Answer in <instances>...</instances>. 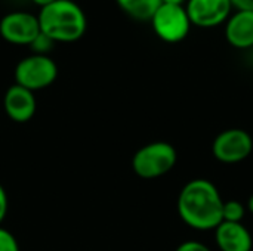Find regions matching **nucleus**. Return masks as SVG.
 I'll return each mask as SVG.
<instances>
[{
    "instance_id": "a211bd4d",
    "label": "nucleus",
    "mask_w": 253,
    "mask_h": 251,
    "mask_svg": "<svg viewBox=\"0 0 253 251\" xmlns=\"http://www.w3.org/2000/svg\"><path fill=\"white\" fill-rule=\"evenodd\" d=\"M233 4V9L236 10H252L253 12V0H230Z\"/></svg>"
},
{
    "instance_id": "20e7f679",
    "label": "nucleus",
    "mask_w": 253,
    "mask_h": 251,
    "mask_svg": "<svg viewBox=\"0 0 253 251\" xmlns=\"http://www.w3.org/2000/svg\"><path fill=\"white\" fill-rule=\"evenodd\" d=\"M58 75V67L47 55H30L21 59L15 68V84L31 92L50 86Z\"/></svg>"
},
{
    "instance_id": "ddd939ff",
    "label": "nucleus",
    "mask_w": 253,
    "mask_h": 251,
    "mask_svg": "<svg viewBox=\"0 0 253 251\" xmlns=\"http://www.w3.org/2000/svg\"><path fill=\"white\" fill-rule=\"evenodd\" d=\"M245 215H246V209H245V206L240 201H237V200L224 201V206H222V222L242 223Z\"/></svg>"
},
{
    "instance_id": "9b49d317",
    "label": "nucleus",
    "mask_w": 253,
    "mask_h": 251,
    "mask_svg": "<svg viewBox=\"0 0 253 251\" xmlns=\"http://www.w3.org/2000/svg\"><path fill=\"white\" fill-rule=\"evenodd\" d=\"M216 246L221 251H251L253 240L243 223L221 222L215 229Z\"/></svg>"
},
{
    "instance_id": "0eeeda50",
    "label": "nucleus",
    "mask_w": 253,
    "mask_h": 251,
    "mask_svg": "<svg viewBox=\"0 0 253 251\" xmlns=\"http://www.w3.org/2000/svg\"><path fill=\"white\" fill-rule=\"evenodd\" d=\"M40 33L39 19L30 12L15 10L0 19V36L10 44L31 46Z\"/></svg>"
},
{
    "instance_id": "6e6552de",
    "label": "nucleus",
    "mask_w": 253,
    "mask_h": 251,
    "mask_svg": "<svg viewBox=\"0 0 253 251\" xmlns=\"http://www.w3.org/2000/svg\"><path fill=\"white\" fill-rule=\"evenodd\" d=\"M185 10L191 25L213 28L227 22L233 4L230 0H187Z\"/></svg>"
},
{
    "instance_id": "f3484780",
    "label": "nucleus",
    "mask_w": 253,
    "mask_h": 251,
    "mask_svg": "<svg viewBox=\"0 0 253 251\" xmlns=\"http://www.w3.org/2000/svg\"><path fill=\"white\" fill-rule=\"evenodd\" d=\"M6 213H7V195L4 188L0 185V225L6 217Z\"/></svg>"
},
{
    "instance_id": "39448f33",
    "label": "nucleus",
    "mask_w": 253,
    "mask_h": 251,
    "mask_svg": "<svg viewBox=\"0 0 253 251\" xmlns=\"http://www.w3.org/2000/svg\"><path fill=\"white\" fill-rule=\"evenodd\" d=\"M151 27L156 36L166 43L182 41L191 28L185 6L162 3L151 18Z\"/></svg>"
},
{
    "instance_id": "423d86ee",
    "label": "nucleus",
    "mask_w": 253,
    "mask_h": 251,
    "mask_svg": "<svg viewBox=\"0 0 253 251\" xmlns=\"http://www.w3.org/2000/svg\"><path fill=\"white\" fill-rule=\"evenodd\" d=\"M253 149L252 136L243 129H228L221 132L213 143V157L224 164H236L246 160Z\"/></svg>"
},
{
    "instance_id": "4468645a",
    "label": "nucleus",
    "mask_w": 253,
    "mask_h": 251,
    "mask_svg": "<svg viewBox=\"0 0 253 251\" xmlns=\"http://www.w3.org/2000/svg\"><path fill=\"white\" fill-rule=\"evenodd\" d=\"M0 251H19V246L13 234L0 226Z\"/></svg>"
},
{
    "instance_id": "aec40b11",
    "label": "nucleus",
    "mask_w": 253,
    "mask_h": 251,
    "mask_svg": "<svg viewBox=\"0 0 253 251\" xmlns=\"http://www.w3.org/2000/svg\"><path fill=\"white\" fill-rule=\"evenodd\" d=\"M162 3H166V4H176V6H184V3H187V0H162Z\"/></svg>"
},
{
    "instance_id": "f8f14e48",
    "label": "nucleus",
    "mask_w": 253,
    "mask_h": 251,
    "mask_svg": "<svg viewBox=\"0 0 253 251\" xmlns=\"http://www.w3.org/2000/svg\"><path fill=\"white\" fill-rule=\"evenodd\" d=\"M116 1L126 15L141 22L151 21L153 15L162 4V0H116Z\"/></svg>"
},
{
    "instance_id": "1a4fd4ad",
    "label": "nucleus",
    "mask_w": 253,
    "mask_h": 251,
    "mask_svg": "<svg viewBox=\"0 0 253 251\" xmlns=\"http://www.w3.org/2000/svg\"><path fill=\"white\" fill-rule=\"evenodd\" d=\"M3 104L7 117L15 123L30 121L34 117L37 108L34 92L18 84H13L6 90Z\"/></svg>"
},
{
    "instance_id": "f03ea898",
    "label": "nucleus",
    "mask_w": 253,
    "mask_h": 251,
    "mask_svg": "<svg viewBox=\"0 0 253 251\" xmlns=\"http://www.w3.org/2000/svg\"><path fill=\"white\" fill-rule=\"evenodd\" d=\"M42 34L53 43H71L83 37L87 19L83 9L73 0H56L40 7L37 15Z\"/></svg>"
},
{
    "instance_id": "dca6fc26",
    "label": "nucleus",
    "mask_w": 253,
    "mask_h": 251,
    "mask_svg": "<svg viewBox=\"0 0 253 251\" xmlns=\"http://www.w3.org/2000/svg\"><path fill=\"white\" fill-rule=\"evenodd\" d=\"M175 251H211V249L199 241H185Z\"/></svg>"
},
{
    "instance_id": "6ab92c4d",
    "label": "nucleus",
    "mask_w": 253,
    "mask_h": 251,
    "mask_svg": "<svg viewBox=\"0 0 253 251\" xmlns=\"http://www.w3.org/2000/svg\"><path fill=\"white\" fill-rule=\"evenodd\" d=\"M34 4H37V6H40V7H44V6H47V4H50V3H53V1H56V0H31Z\"/></svg>"
},
{
    "instance_id": "9d476101",
    "label": "nucleus",
    "mask_w": 253,
    "mask_h": 251,
    "mask_svg": "<svg viewBox=\"0 0 253 251\" xmlns=\"http://www.w3.org/2000/svg\"><path fill=\"white\" fill-rule=\"evenodd\" d=\"M225 40L236 49L253 47V12L236 10L225 22Z\"/></svg>"
},
{
    "instance_id": "2eb2a0df",
    "label": "nucleus",
    "mask_w": 253,
    "mask_h": 251,
    "mask_svg": "<svg viewBox=\"0 0 253 251\" xmlns=\"http://www.w3.org/2000/svg\"><path fill=\"white\" fill-rule=\"evenodd\" d=\"M52 44H53V41H52L50 38H47L44 34L40 33V36L31 43V47H33V50H34L37 55H46V52L50 50Z\"/></svg>"
},
{
    "instance_id": "7ed1b4c3",
    "label": "nucleus",
    "mask_w": 253,
    "mask_h": 251,
    "mask_svg": "<svg viewBox=\"0 0 253 251\" xmlns=\"http://www.w3.org/2000/svg\"><path fill=\"white\" fill-rule=\"evenodd\" d=\"M178 160L176 149L168 142H151L132 158L133 172L142 179H157L169 173Z\"/></svg>"
},
{
    "instance_id": "412c9836",
    "label": "nucleus",
    "mask_w": 253,
    "mask_h": 251,
    "mask_svg": "<svg viewBox=\"0 0 253 251\" xmlns=\"http://www.w3.org/2000/svg\"><path fill=\"white\" fill-rule=\"evenodd\" d=\"M248 210L253 215V195H251V198H249V201H248Z\"/></svg>"
},
{
    "instance_id": "f257e3e1",
    "label": "nucleus",
    "mask_w": 253,
    "mask_h": 251,
    "mask_svg": "<svg viewBox=\"0 0 253 251\" xmlns=\"http://www.w3.org/2000/svg\"><path fill=\"white\" fill-rule=\"evenodd\" d=\"M224 200L208 179H193L179 192L178 215L196 231H215L222 222Z\"/></svg>"
}]
</instances>
